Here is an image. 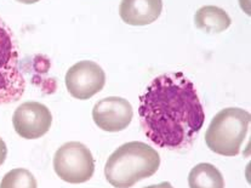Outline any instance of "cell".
I'll return each mask as SVG.
<instances>
[{"label": "cell", "mask_w": 251, "mask_h": 188, "mask_svg": "<svg viewBox=\"0 0 251 188\" xmlns=\"http://www.w3.org/2000/svg\"><path fill=\"white\" fill-rule=\"evenodd\" d=\"M138 114L146 137L170 151L189 148L205 122L196 86L182 72L155 77L140 96Z\"/></svg>", "instance_id": "6da1fadb"}, {"label": "cell", "mask_w": 251, "mask_h": 188, "mask_svg": "<svg viewBox=\"0 0 251 188\" xmlns=\"http://www.w3.org/2000/svg\"><path fill=\"white\" fill-rule=\"evenodd\" d=\"M159 166L160 157L154 148L132 141L111 154L104 166V176L115 188H130L141 180L153 176Z\"/></svg>", "instance_id": "7a4b0ae2"}, {"label": "cell", "mask_w": 251, "mask_h": 188, "mask_svg": "<svg viewBox=\"0 0 251 188\" xmlns=\"http://www.w3.org/2000/svg\"><path fill=\"white\" fill-rule=\"evenodd\" d=\"M250 113L242 108H225L210 123L205 133V143L214 153L225 157L239 154L249 130Z\"/></svg>", "instance_id": "3957f363"}, {"label": "cell", "mask_w": 251, "mask_h": 188, "mask_svg": "<svg viewBox=\"0 0 251 188\" xmlns=\"http://www.w3.org/2000/svg\"><path fill=\"white\" fill-rule=\"evenodd\" d=\"M25 86L27 83L20 69L16 39L11 28L0 17V105L19 101Z\"/></svg>", "instance_id": "277c9868"}, {"label": "cell", "mask_w": 251, "mask_h": 188, "mask_svg": "<svg viewBox=\"0 0 251 188\" xmlns=\"http://www.w3.org/2000/svg\"><path fill=\"white\" fill-rule=\"evenodd\" d=\"M53 169L62 181L73 185L84 184L94 175V157L83 143L67 142L56 151Z\"/></svg>", "instance_id": "5b68a950"}, {"label": "cell", "mask_w": 251, "mask_h": 188, "mask_svg": "<svg viewBox=\"0 0 251 188\" xmlns=\"http://www.w3.org/2000/svg\"><path fill=\"white\" fill-rule=\"evenodd\" d=\"M65 81L72 97L89 100L103 89L106 74L99 63L85 60L73 64L68 69Z\"/></svg>", "instance_id": "8992f818"}, {"label": "cell", "mask_w": 251, "mask_h": 188, "mask_svg": "<svg viewBox=\"0 0 251 188\" xmlns=\"http://www.w3.org/2000/svg\"><path fill=\"white\" fill-rule=\"evenodd\" d=\"M52 115L45 105L28 101L16 108L12 117L15 131L25 140H37L51 128Z\"/></svg>", "instance_id": "52a82bcc"}, {"label": "cell", "mask_w": 251, "mask_h": 188, "mask_svg": "<svg viewBox=\"0 0 251 188\" xmlns=\"http://www.w3.org/2000/svg\"><path fill=\"white\" fill-rule=\"evenodd\" d=\"M134 109L127 100L111 96L97 102L92 109L95 124L107 133L125 130L131 123Z\"/></svg>", "instance_id": "ba28073f"}, {"label": "cell", "mask_w": 251, "mask_h": 188, "mask_svg": "<svg viewBox=\"0 0 251 188\" xmlns=\"http://www.w3.org/2000/svg\"><path fill=\"white\" fill-rule=\"evenodd\" d=\"M163 10V0H122L119 15L130 26H147L155 22Z\"/></svg>", "instance_id": "9c48e42d"}, {"label": "cell", "mask_w": 251, "mask_h": 188, "mask_svg": "<svg viewBox=\"0 0 251 188\" xmlns=\"http://www.w3.org/2000/svg\"><path fill=\"white\" fill-rule=\"evenodd\" d=\"M194 23L198 29L210 33V34H215V33H222L228 29L232 21H230L229 15L224 9L207 5V6L201 7L196 12Z\"/></svg>", "instance_id": "30bf717a"}, {"label": "cell", "mask_w": 251, "mask_h": 188, "mask_svg": "<svg viewBox=\"0 0 251 188\" xmlns=\"http://www.w3.org/2000/svg\"><path fill=\"white\" fill-rule=\"evenodd\" d=\"M189 188H225V180L220 170L209 163H201L191 170Z\"/></svg>", "instance_id": "8fae6325"}, {"label": "cell", "mask_w": 251, "mask_h": 188, "mask_svg": "<svg viewBox=\"0 0 251 188\" xmlns=\"http://www.w3.org/2000/svg\"><path fill=\"white\" fill-rule=\"evenodd\" d=\"M0 188H38V184L29 170L14 169L2 177Z\"/></svg>", "instance_id": "7c38bea8"}, {"label": "cell", "mask_w": 251, "mask_h": 188, "mask_svg": "<svg viewBox=\"0 0 251 188\" xmlns=\"http://www.w3.org/2000/svg\"><path fill=\"white\" fill-rule=\"evenodd\" d=\"M6 156H7L6 143H5L4 140L0 137V166L2 165V163H4L5 159H6Z\"/></svg>", "instance_id": "4fadbf2b"}, {"label": "cell", "mask_w": 251, "mask_h": 188, "mask_svg": "<svg viewBox=\"0 0 251 188\" xmlns=\"http://www.w3.org/2000/svg\"><path fill=\"white\" fill-rule=\"evenodd\" d=\"M145 188H174L170 182H161L159 185H153V186H148Z\"/></svg>", "instance_id": "5bb4252c"}, {"label": "cell", "mask_w": 251, "mask_h": 188, "mask_svg": "<svg viewBox=\"0 0 251 188\" xmlns=\"http://www.w3.org/2000/svg\"><path fill=\"white\" fill-rule=\"evenodd\" d=\"M16 1L22 2V4H34V2L40 1V0H16Z\"/></svg>", "instance_id": "9a60e30c"}]
</instances>
